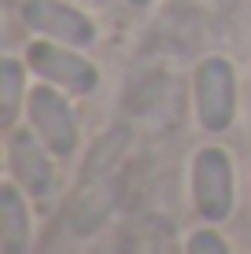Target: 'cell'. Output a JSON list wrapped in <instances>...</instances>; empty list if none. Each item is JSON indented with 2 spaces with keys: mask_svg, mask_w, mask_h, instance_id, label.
<instances>
[{
  "mask_svg": "<svg viewBox=\"0 0 251 254\" xmlns=\"http://www.w3.org/2000/svg\"><path fill=\"white\" fill-rule=\"evenodd\" d=\"M26 63H30V70H37L48 85H59V89L78 92V96L92 92L100 81L96 66L89 59H82L78 52H71V45H59V41H33L26 48Z\"/></svg>",
  "mask_w": 251,
  "mask_h": 254,
  "instance_id": "cell-1",
  "label": "cell"
},
{
  "mask_svg": "<svg viewBox=\"0 0 251 254\" xmlns=\"http://www.w3.org/2000/svg\"><path fill=\"white\" fill-rule=\"evenodd\" d=\"M26 111H30V122H33L37 140L48 147L52 155H59V159L74 155V147H78V122H74L71 103H67L56 89H48V85L30 89Z\"/></svg>",
  "mask_w": 251,
  "mask_h": 254,
  "instance_id": "cell-2",
  "label": "cell"
},
{
  "mask_svg": "<svg viewBox=\"0 0 251 254\" xmlns=\"http://www.w3.org/2000/svg\"><path fill=\"white\" fill-rule=\"evenodd\" d=\"M192 199L207 221H226L233 210V166L222 147H203L192 162Z\"/></svg>",
  "mask_w": 251,
  "mask_h": 254,
  "instance_id": "cell-3",
  "label": "cell"
},
{
  "mask_svg": "<svg viewBox=\"0 0 251 254\" xmlns=\"http://www.w3.org/2000/svg\"><path fill=\"white\" fill-rule=\"evenodd\" d=\"M237 107V81H233V66L226 59H207L196 70V111H200V126L207 133H222L233 122Z\"/></svg>",
  "mask_w": 251,
  "mask_h": 254,
  "instance_id": "cell-4",
  "label": "cell"
},
{
  "mask_svg": "<svg viewBox=\"0 0 251 254\" xmlns=\"http://www.w3.org/2000/svg\"><path fill=\"white\" fill-rule=\"evenodd\" d=\"M22 22L33 33H41L48 41H59V45H71V48H85L96 41V26L85 19L78 7L59 4V0H26Z\"/></svg>",
  "mask_w": 251,
  "mask_h": 254,
  "instance_id": "cell-5",
  "label": "cell"
},
{
  "mask_svg": "<svg viewBox=\"0 0 251 254\" xmlns=\"http://www.w3.org/2000/svg\"><path fill=\"white\" fill-rule=\"evenodd\" d=\"M7 166L11 177L19 181L26 195H48L56 185V170H52V151L37 144V136H30V129H19L7 140Z\"/></svg>",
  "mask_w": 251,
  "mask_h": 254,
  "instance_id": "cell-6",
  "label": "cell"
},
{
  "mask_svg": "<svg viewBox=\"0 0 251 254\" xmlns=\"http://www.w3.org/2000/svg\"><path fill=\"white\" fill-rule=\"evenodd\" d=\"M33 225H30V210L22 203V191L15 185H4L0 191V251L4 254H26L33 240Z\"/></svg>",
  "mask_w": 251,
  "mask_h": 254,
  "instance_id": "cell-7",
  "label": "cell"
},
{
  "mask_svg": "<svg viewBox=\"0 0 251 254\" xmlns=\"http://www.w3.org/2000/svg\"><path fill=\"white\" fill-rule=\"evenodd\" d=\"M19 103H22V66L15 59H4L0 63V122L4 126L15 122Z\"/></svg>",
  "mask_w": 251,
  "mask_h": 254,
  "instance_id": "cell-8",
  "label": "cell"
},
{
  "mask_svg": "<svg viewBox=\"0 0 251 254\" xmlns=\"http://www.w3.org/2000/svg\"><path fill=\"white\" fill-rule=\"evenodd\" d=\"M126 140H129L126 129H111V133L103 136L96 147H92V159H89V166H85V177H92V181H96L103 170H111V162H115L118 155H122Z\"/></svg>",
  "mask_w": 251,
  "mask_h": 254,
  "instance_id": "cell-9",
  "label": "cell"
},
{
  "mask_svg": "<svg viewBox=\"0 0 251 254\" xmlns=\"http://www.w3.org/2000/svg\"><path fill=\"white\" fill-rule=\"evenodd\" d=\"M188 254H229V247L214 229H200V232H192V240H188Z\"/></svg>",
  "mask_w": 251,
  "mask_h": 254,
  "instance_id": "cell-10",
  "label": "cell"
},
{
  "mask_svg": "<svg viewBox=\"0 0 251 254\" xmlns=\"http://www.w3.org/2000/svg\"><path fill=\"white\" fill-rule=\"evenodd\" d=\"M129 4H137V7H144V4H148V0H129Z\"/></svg>",
  "mask_w": 251,
  "mask_h": 254,
  "instance_id": "cell-11",
  "label": "cell"
}]
</instances>
